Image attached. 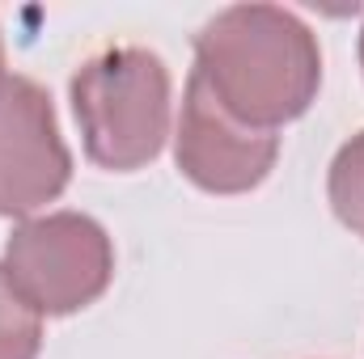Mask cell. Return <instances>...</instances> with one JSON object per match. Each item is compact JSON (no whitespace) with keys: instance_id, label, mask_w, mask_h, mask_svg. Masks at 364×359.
I'll return each instance as SVG.
<instances>
[{"instance_id":"1","label":"cell","mask_w":364,"mask_h":359,"mask_svg":"<svg viewBox=\"0 0 364 359\" xmlns=\"http://www.w3.org/2000/svg\"><path fill=\"white\" fill-rule=\"evenodd\" d=\"M195 72L246 127L275 131L322 89L318 34L279 4H229L195 34Z\"/></svg>"},{"instance_id":"2","label":"cell","mask_w":364,"mask_h":359,"mask_svg":"<svg viewBox=\"0 0 364 359\" xmlns=\"http://www.w3.org/2000/svg\"><path fill=\"white\" fill-rule=\"evenodd\" d=\"M68 101L85 157L102 170L132 174L157 161L170 140V68L149 47L90 55L68 81Z\"/></svg>"},{"instance_id":"3","label":"cell","mask_w":364,"mask_h":359,"mask_svg":"<svg viewBox=\"0 0 364 359\" xmlns=\"http://www.w3.org/2000/svg\"><path fill=\"white\" fill-rule=\"evenodd\" d=\"M0 267L38 317H68L110 287L114 245L85 211H47L9 233Z\"/></svg>"},{"instance_id":"4","label":"cell","mask_w":364,"mask_h":359,"mask_svg":"<svg viewBox=\"0 0 364 359\" xmlns=\"http://www.w3.org/2000/svg\"><path fill=\"white\" fill-rule=\"evenodd\" d=\"M73 178V153L60 136L51 93L9 72L0 81V216L30 220L55 203Z\"/></svg>"},{"instance_id":"5","label":"cell","mask_w":364,"mask_h":359,"mask_svg":"<svg viewBox=\"0 0 364 359\" xmlns=\"http://www.w3.org/2000/svg\"><path fill=\"white\" fill-rule=\"evenodd\" d=\"M275 157H279V136L237 123L216 101L208 81L191 68L174 131V161L182 178L208 194H246L275 170Z\"/></svg>"},{"instance_id":"6","label":"cell","mask_w":364,"mask_h":359,"mask_svg":"<svg viewBox=\"0 0 364 359\" xmlns=\"http://www.w3.org/2000/svg\"><path fill=\"white\" fill-rule=\"evenodd\" d=\"M326 199H331L339 224L364 237V131L335 153L331 174H326Z\"/></svg>"},{"instance_id":"7","label":"cell","mask_w":364,"mask_h":359,"mask_svg":"<svg viewBox=\"0 0 364 359\" xmlns=\"http://www.w3.org/2000/svg\"><path fill=\"white\" fill-rule=\"evenodd\" d=\"M43 351V317L17 296L0 267V359H38Z\"/></svg>"},{"instance_id":"8","label":"cell","mask_w":364,"mask_h":359,"mask_svg":"<svg viewBox=\"0 0 364 359\" xmlns=\"http://www.w3.org/2000/svg\"><path fill=\"white\" fill-rule=\"evenodd\" d=\"M9 72H4V43H0V81H4Z\"/></svg>"},{"instance_id":"9","label":"cell","mask_w":364,"mask_h":359,"mask_svg":"<svg viewBox=\"0 0 364 359\" xmlns=\"http://www.w3.org/2000/svg\"><path fill=\"white\" fill-rule=\"evenodd\" d=\"M360 68H364V26H360Z\"/></svg>"}]
</instances>
